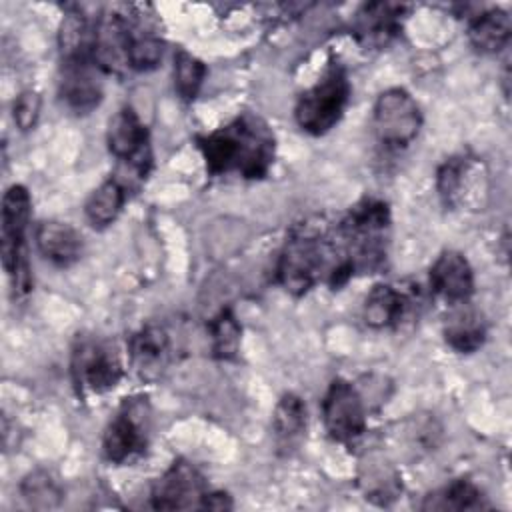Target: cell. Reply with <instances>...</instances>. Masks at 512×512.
<instances>
[{
  "mask_svg": "<svg viewBox=\"0 0 512 512\" xmlns=\"http://www.w3.org/2000/svg\"><path fill=\"white\" fill-rule=\"evenodd\" d=\"M206 170L214 176L238 174L248 180L264 178L274 162L276 138L256 114H240L226 126L196 138Z\"/></svg>",
  "mask_w": 512,
  "mask_h": 512,
  "instance_id": "cell-1",
  "label": "cell"
},
{
  "mask_svg": "<svg viewBox=\"0 0 512 512\" xmlns=\"http://www.w3.org/2000/svg\"><path fill=\"white\" fill-rule=\"evenodd\" d=\"M390 236V208L384 200L364 198L340 220L334 252H342L340 262L352 266L354 272H370L384 264Z\"/></svg>",
  "mask_w": 512,
  "mask_h": 512,
  "instance_id": "cell-2",
  "label": "cell"
},
{
  "mask_svg": "<svg viewBox=\"0 0 512 512\" xmlns=\"http://www.w3.org/2000/svg\"><path fill=\"white\" fill-rule=\"evenodd\" d=\"M332 240L322 228L302 224L288 236L276 264L278 284L292 296L306 294L322 276L332 256Z\"/></svg>",
  "mask_w": 512,
  "mask_h": 512,
  "instance_id": "cell-3",
  "label": "cell"
},
{
  "mask_svg": "<svg viewBox=\"0 0 512 512\" xmlns=\"http://www.w3.org/2000/svg\"><path fill=\"white\" fill-rule=\"evenodd\" d=\"M348 98V74L338 62H332L320 80L300 94L294 108L296 124L312 136H322L338 124L346 110Z\"/></svg>",
  "mask_w": 512,
  "mask_h": 512,
  "instance_id": "cell-4",
  "label": "cell"
},
{
  "mask_svg": "<svg viewBox=\"0 0 512 512\" xmlns=\"http://www.w3.org/2000/svg\"><path fill=\"white\" fill-rule=\"evenodd\" d=\"M32 212L30 192L22 184H12L2 198V266L12 280L16 294H26L32 288L30 266L26 258V230Z\"/></svg>",
  "mask_w": 512,
  "mask_h": 512,
  "instance_id": "cell-5",
  "label": "cell"
},
{
  "mask_svg": "<svg viewBox=\"0 0 512 512\" xmlns=\"http://www.w3.org/2000/svg\"><path fill=\"white\" fill-rule=\"evenodd\" d=\"M150 428L152 418L146 398H126L104 430V458L112 464H124L144 454L150 442Z\"/></svg>",
  "mask_w": 512,
  "mask_h": 512,
  "instance_id": "cell-6",
  "label": "cell"
},
{
  "mask_svg": "<svg viewBox=\"0 0 512 512\" xmlns=\"http://www.w3.org/2000/svg\"><path fill=\"white\" fill-rule=\"evenodd\" d=\"M372 126L380 146L396 152L414 142L422 126V114L410 92L388 88L376 98Z\"/></svg>",
  "mask_w": 512,
  "mask_h": 512,
  "instance_id": "cell-7",
  "label": "cell"
},
{
  "mask_svg": "<svg viewBox=\"0 0 512 512\" xmlns=\"http://www.w3.org/2000/svg\"><path fill=\"white\" fill-rule=\"evenodd\" d=\"M72 378L80 392L102 394L112 390L124 376V366L116 346L102 338H78L72 350Z\"/></svg>",
  "mask_w": 512,
  "mask_h": 512,
  "instance_id": "cell-8",
  "label": "cell"
},
{
  "mask_svg": "<svg viewBox=\"0 0 512 512\" xmlns=\"http://www.w3.org/2000/svg\"><path fill=\"white\" fill-rule=\"evenodd\" d=\"M322 420L332 440L354 444L366 430V408L356 386L342 378L332 380L322 400Z\"/></svg>",
  "mask_w": 512,
  "mask_h": 512,
  "instance_id": "cell-9",
  "label": "cell"
},
{
  "mask_svg": "<svg viewBox=\"0 0 512 512\" xmlns=\"http://www.w3.org/2000/svg\"><path fill=\"white\" fill-rule=\"evenodd\" d=\"M106 142L112 156L128 164L138 176H146L152 168L150 134L134 108H120L108 122Z\"/></svg>",
  "mask_w": 512,
  "mask_h": 512,
  "instance_id": "cell-10",
  "label": "cell"
},
{
  "mask_svg": "<svg viewBox=\"0 0 512 512\" xmlns=\"http://www.w3.org/2000/svg\"><path fill=\"white\" fill-rule=\"evenodd\" d=\"M204 478L186 460H176L152 486L150 500L156 510H190L202 506Z\"/></svg>",
  "mask_w": 512,
  "mask_h": 512,
  "instance_id": "cell-11",
  "label": "cell"
},
{
  "mask_svg": "<svg viewBox=\"0 0 512 512\" xmlns=\"http://www.w3.org/2000/svg\"><path fill=\"white\" fill-rule=\"evenodd\" d=\"M104 70L94 60L62 62L60 98L76 114L92 112L102 100Z\"/></svg>",
  "mask_w": 512,
  "mask_h": 512,
  "instance_id": "cell-12",
  "label": "cell"
},
{
  "mask_svg": "<svg viewBox=\"0 0 512 512\" xmlns=\"http://www.w3.org/2000/svg\"><path fill=\"white\" fill-rule=\"evenodd\" d=\"M430 286L448 304H466L474 294V272L466 256L444 250L430 268Z\"/></svg>",
  "mask_w": 512,
  "mask_h": 512,
  "instance_id": "cell-13",
  "label": "cell"
},
{
  "mask_svg": "<svg viewBox=\"0 0 512 512\" xmlns=\"http://www.w3.org/2000/svg\"><path fill=\"white\" fill-rule=\"evenodd\" d=\"M406 6L396 2H368L354 18V34L362 46L384 48L402 28Z\"/></svg>",
  "mask_w": 512,
  "mask_h": 512,
  "instance_id": "cell-14",
  "label": "cell"
},
{
  "mask_svg": "<svg viewBox=\"0 0 512 512\" xmlns=\"http://www.w3.org/2000/svg\"><path fill=\"white\" fill-rule=\"evenodd\" d=\"M128 352H130L132 368L142 378L146 380L158 378L166 370L172 358L170 336L162 326L148 324L130 338Z\"/></svg>",
  "mask_w": 512,
  "mask_h": 512,
  "instance_id": "cell-15",
  "label": "cell"
},
{
  "mask_svg": "<svg viewBox=\"0 0 512 512\" xmlns=\"http://www.w3.org/2000/svg\"><path fill=\"white\" fill-rule=\"evenodd\" d=\"M412 310V298L392 284H376L364 300L362 316L370 328H396Z\"/></svg>",
  "mask_w": 512,
  "mask_h": 512,
  "instance_id": "cell-16",
  "label": "cell"
},
{
  "mask_svg": "<svg viewBox=\"0 0 512 512\" xmlns=\"http://www.w3.org/2000/svg\"><path fill=\"white\" fill-rule=\"evenodd\" d=\"M36 246L40 254L58 268H68L82 256V236L68 222L46 220L36 228Z\"/></svg>",
  "mask_w": 512,
  "mask_h": 512,
  "instance_id": "cell-17",
  "label": "cell"
},
{
  "mask_svg": "<svg viewBox=\"0 0 512 512\" xmlns=\"http://www.w3.org/2000/svg\"><path fill=\"white\" fill-rule=\"evenodd\" d=\"M98 18L86 16L80 8L70 10L58 30V48L62 62L94 60Z\"/></svg>",
  "mask_w": 512,
  "mask_h": 512,
  "instance_id": "cell-18",
  "label": "cell"
},
{
  "mask_svg": "<svg viewBox=\"0 0 512 512\" xmlns=\"http://www.w3.org/2000/svg\"><path fill=\"white\" fill-rule=\"evenodd\" d=\"M478 176V162L466 154L448 158L436 174V188L442 202L450 208L464 204V194L476 184Z\"/></svg>",
  "mask_w": 512,
  "mask_h": 512,
  "instance_id": "cell-19",
  "label": "cell"
},
{
  "mask_svg": "<svg viewBox=\"0 0 512 512\" xmlns=\"http://www.w3.org/2000/svg\"><path fill=\"white\" fill-rule=\"evenodd\" d=\"M272 432L280 452L290 454L296 450L306 432V406L300 396L284 394L272 416Z\"/></svg>",
  "mask_w": 512,
  "mask_h": 512,
  "instance_id": "cell-20",
  "label": "cell"
},
{
  "mask_svg": "<svg viewBox=\"0 0 512 512\" xmlns=\"http://www.w3.org/2000/svg\"><path fill=\"white\" fill-rule=\"evenodd\" d=\"M126 68L136 72L154 70L164 56V40L144 26L136 16L126 14Z\"/></svg>",
  "mask_w": 512,
  "mask_h": 512,
  "instance_id": "cell-21",
  "label": "cell"
},
{
  "mask_svg": "<svg viewBox=\"0 0 512 512\" xmlns=\"http://www.w3.org/2000/svg\"><path fill=\"white\" fill-rule=\"evenodd\" d=\"M512 36V20L508 12L490 8L476 14L468 24V40L474 50L482 54L500 52Z\"/></svg>",
  "mask_w": 512,
  "mask_h": 512,
  "instance_id": "cell-22",
  "label": "cell"
},
{
  "mask_svg": "<svg viewBox=\"0 0 512 512\" xmlns=\"http://www.w3.org/2000/svg\"><path fill=\"white\" fill-rule=\"evenodd\" d=\"M444 340L452 350L472 354L482 348L486 340V324L476 310L458 308L444 324Z\"/></svg>",
  "mask_w": 512,
  "mask_h": 512,
  "instance_id": "cell-23",
  "label": "cell"
},
{
  "mask_svg": "<svg viewBox=\"0 0 512 512\" xmlns=\"http://www.w3.org/2000/svg\"><path fill=\"white\" fill-rule=\"evenodd\" d=\"M360 486H362L364 498L378 506L392 504L402 492V482L398 472L388 462H382V460H370L368 464L362 466Z\"/></svg>",
  "mask_w": 512,
  "mask_h": 512,
  "instance_id": "cell-24",
  "label": "cell"
},
{
  "mask_svg": "<svg viewBox=\"0 0 512 512\" xmlns=\"http://www.w3.org/2000/svg\"><path fill=\"white\" fill-rule=\"evenodd\" d=\"M126 200V188L120 180L110 178L102 182L86 200L84 214L94 228L110 226L122 212Z\"/></svg>",
  "mask_w": 512,
  "mask_h": 512,
  "instance_id": "cell-25",
  "label": "cell"
},
{
  "mask_svg": "<svg viewBox=\"0 0 512 512\" xmlns=\"http://www.w3.org/2000/svg\"><path fill=\"white\" fill-rule=\"evenodd\" d=\"M486 506L482 492L470 480H454L422 502V510H482Z\"/></svg>",
  "mask_w": 512,
  "mask_h": 512,
  "instance_id": "cell-26",
  "label": "cell"
},
{
  "mask_svg": "<svg viewBox=\"0 0 512 512\" xmlns=\"http://www.w3.org/2000/svg\"><path fill=\"white\" fill-rule=\"evenodd\" d=\"M212 338V354L218 360H232L240 350L242 328L230 308L220 310L208 324Z\"/></svg>",
  "mask_w": 512,
  "mask_h": 512,
  "instance_id": "cell-27",
  "label": "cell"
},
{
  "mask_svg": "<svg viewBox=\"0 0 512 512\" xmlns=\"http://www.w3.org/2000/svg\"><path fill=\"white\" fill-rule=\"evenodd\" d=\"M20 494L36 510L54 508L62 500L60 484L46 470H34L26 474L20 482Z\"/></svg>",
  "mask_w": 512,
  "mask_h": 512,
  "instance_id": "cell-28",
  "label": "cell"
},
{
  "mask_svg": "<svg viewBox=\"0 0 512 512\" xmlns=\"http://www.w3.org/2000/svg\"><path fill=\"white\" fill-rule=\"evenodd\" d=\"M206 66L202 60L186 50H178L174 56V86L182 100H194L204 84Z\"/></svg>",
  "mask_w": 512,
  "mask_h": 512,
  "instance_id": "cell-29",
  "label": "cell"
},
{
  "mask_svg": "<svg viewBox=\"0 0 512 512\" xmlns=\"http://www.w3.org/2000/svg\"><path fill=\"white\" fill-rule=\"evenodd\" d=\"M40 94L34 92V90H24L16 100H14V106H12V118H14V124L22 130V132H28L36 126L38 122V116H40Z\"/></svg>",
  "mask_w": 512,
  "mask_h": 512,
  "instance_id": "cell-30",
  "label": "cell"
},
{
  "mask_svg": "<svg viewBox=\"0 0 512 512\" xmlns=\"http://www.w3.org/2000/svg\"><path fill=\"white\" fill-rule=\"evenodd\" d=\"M208 510H228L232 508V500L226 492H206L202 498V506Z\"/></svg>",
  "mask_w": 512,
  "mask_h": 512,
  "instance_id": "cell-31",
  "label": "cell"
}]
</instances>
